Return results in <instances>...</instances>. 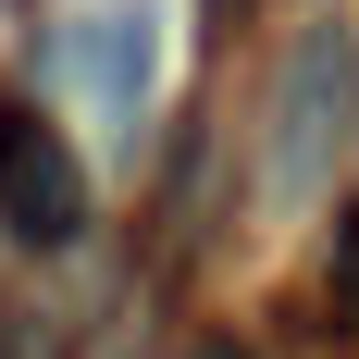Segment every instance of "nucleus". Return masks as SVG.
I'll use <instances>...</instances> for the list:
<instances>
[{"mask_svg": "<svg viewBox=\"0 0 359 359\" xmlns=\"http://www.w3.org/2000/svg\"><path fill=\"white\" fill-rule=\"evenodd\" d=\"M334 310L359 323V211H347V236H334Z\"/></svg>", "mask_w": 359, "mask_h": 359, "instance_id": "20e7f679", "label": "nucleus"}, {"mask_svg": "<svg viewBox=\"0 0 359 359\" xmlns=\"http://www.w3.org/2000/svg\"><path fill=\"white\" fill-rule=\"evenodd\" d=\"M334 111H347V37L310 25L285 50V87H273V149H260V186H273V198H310V186H323L334 137H347Z\"/></svg>", "mask_w": 359, "mask_h": 359, "instance_id": "f03ea898", "label": "nucleus"}, {"mask_svg": "<svg viewBox=\"0 0 359 359\" xmlns=\"http://www.w3.org/2000/svg\"><path fill=\"white\" fill-rule=\"evenodd\" d=\"M0 236L13 248H74L87 236V161L37 100H0Z\"/></svg>", "mask_w": 359, "mask_h": 359, "instance_id": "f257e3e1", "label": "nucleus"}, {"mask_svg": "<svg viewBox=\"0 0 359 359\" xmlns=\"http://www.w3.org/2000/svg\"><path fill=\"white\" fill-rule=\"evenodd\" d=\"M186 359H260V347H236V334H198V347H186Z\"/></svg>", "mask_w": 359, "mask_h": 359, "instance_id": "39448f33", "label": "nucleus"}, {"mask_svg": "<svg viewBox=\"0 0 359 359\" xmlns=\"http://www.w3.org/2000/svg\"><path fill=\"white\" fill-rule=\"evenodd\" d=\"M149 74H161V13H149V0H100V13L74 25V87H87L111 124H137Z\"/></svg>", "mask_w": 359, "mask_h": 359, "instance_id": "7ed1b4c3", "label": "nucleus"}, {"mask_svg": "<svg viewBox=\"0 0 359 359\" xmlns=\"http://www.w3.org/2000/svg\"><path fill=\"white\" fill-rule=\"evenodd\" d=\"M211 13H248V0H211Z\"/></svg>", "mask_w": 359, "mask_h": 359, "instance_id": "423d86ee", "label": "nucleus"}]
</instances>
